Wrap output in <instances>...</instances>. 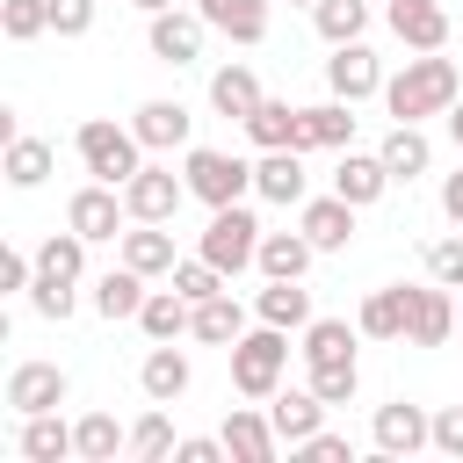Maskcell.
Wrapping results in <instances>:
<instances>
[{"instance_id":"1","label":"cell","mask_w":463,"mask_h":463,"mask_svg":"<svg viewBox=\"0 0 463 463\" xmlns=\"http://www.w3.org/2000/svg\"><path fill=\"white\" fill-rule=\"evenodd\" d=\"M456 94H463V80H456V65H449L441 51H420V58H405V65L383 80V109H391L398 123L449 116V109H456Z\"/></svg>"},{"instance_id":"2","label":"cell","mask_w":463,"mask_h":463,"mask_svg":"<svg viewBox=\"0 0 463 463\" xmlns=\"http://www.w3.org/2000/svg\"><path fill=\"white\" fill-rule=\"evenodd\" d=\"M224 354H232V391H239V398H253V405H268V398L282 391V376H289V333H282V326H268V318H260V326H246Z\"/></svg>"},{"instance_id":"3","label":"cell","mask_w":463,"mask_h":463,"mask_svg":"<svg viewBox=\"0 0 463 463\" xmlns=\"http://www.w3.org/2000/svg\"><path fill=\"white\" fill-rule=\"evenodd\" d=\"M72 145H80V166H87L94 181H116V188L145 166V137H137L130 123H109V116H87V123L72 130Z\"/></svg>"},{"instance_id":"4","label":"cell","mask_w":463,"mask_h":463,"mask_svg":"<svg viewBox=\"0 0 463 463\" xmlns=\"http://www.w3.org/2000/svg\"><path fill=\"white\" fill-rule=\"evenodd\" d=\"M210 268H224V275H246L253 260H260V217L246 210V203H224V210H210V224H203V246H195Z\"/></svg>"},{"instance_id":"5","label":"cell","mask_w":463,"mask_h":463,"mask_svg":"<svg viewBox=\"0 0 463 463\" xmlns=\"http://www.w3.org/2000/svg\"><path fill=\"white\" fill-rule=\"evenodd\" d=\"M181 174H188V195H195V203H210V210L246 203V188H253V166H246L239 152H217V145H188Z\"/></svg>"},{"instance_id":"6","label":"cell","mask_w":463,"mask_h":463,"mask_svg":"<svg viewBox=\"0 0 463 463\" xmlns=\"http://www.w3.org/2000/svg\"><path fill=\"white\" fill-rule=\"evenodd\" d=\"M181 195H188V174H174V166H137V174L123 181V203H130V224H174V210H181Z\"/></svg>"},{"instance_id":"7","label":"cell","mask_w":463,"mask_h":463,"mask_svg":"<svg viewBox=\"0 0 463 463\" xmlns=\"http://www.w3.org/2000/svg\"><path fill=\"white\" fill-rule=\"evenodd\" d=\"M65 224H72L80 239H123V224H130V203H123V188H116V181H87V188H72V203H65Z\"/></svg>"},{"instance_id":"8","label":"cell","mask_w":463,"mask_h":463,"mask_svg":"<svg viewBox=\"0 0 463 463\" xmlns=\"http://www.w3.org/2000/svg\"><path fill=\"white\" fill-rule=\"evenodd\" d=\"M369 441H376V456H420V449H434V412H427V405L391 398V405H376Z\"/></svg>"},{"instance_id":"9","label":"cell","mask_w":463,"mask_h":463,"mask_svg":"<svg viewBox=\"0 0 463 463\" xmlns=\"http://www.w3.org/2000/svg\"><path fill=\"white\" fill-rule=\"evenodd\" d=\"M203 36H210L203 7H195V14H188V7H159V14L145 22V43H152L159 65H195V58H203Z\"/></svg>"},{"instance_id":"10","label":"cell","mask_w":463,"mask_h":463,"mask_svg":"<svg viewBox=\"0 0 463 463\" xmlns=\"http://www.w3.org/2000/svg\"><path fill=\"white\" fill-rule=\"evenodd\" d=\"M326 87L340 94V101H369V94H383V58L354 36V43H333V58H326Z\"/></svg>"},{"instance_id":"11","label":"cell","mask_w":463,"mask_h":463,"mask_svg":"<svg viewBox=\"0 0 463 463\" xmlns=\"http://www.w3.org/2000/svg\"><path fill=\"white\" fill-rule=\"evenodd\" d=\"M412 297H420V282H383V289H369L362 311H354L362 340H405V326H412Z\"/></svg>"},{"instance_id":"12","label":"cell","mask_w":463,"mask_h":463,"mask_svg":"<svg viewBox=\"0 0 463 463\" xmlns=\"http://www.w3.org/2000/svg\"><path fill=\"white\" fill-rule=\"evenodd\" d=\"M65 391H72V383H65L58 362H14V369H7V405H14L22 420H29V412H58Z\"/></svg>"},{"instance_id":"13","label":"cell","mask_w":463,"mask_h":463,"mask_svg":"<svg viewBox=\"0 0 463 463\" xmlns=\"http://www.w3.org/2000/svg\"><path fill=\"white\" fill-rule=\"evenodd\" d=\"M354 145V101H318V109H297V152H347Z\"/></svg>"},{"instance_id":"14","label":"cell","mask_w":463,"mask_h":463,"mask_svg":"<svg viewBox=\"0 0 463 463\" xmlns=\"http://www.w3.org/2000/svg\"><path fill=\"white\" fill-rule=\"evenodd\" d=\"M253 195L260 203H304L311 195V174H304V152L297 145H275L253 159Z\"/></svg>"},{"instance_id":"15","label":"cell","mask_w":463,"mask_h":463,"mask_svg":"<svg viewBox=\"0 0 463 463\" xmlns=\"http://www.w3.org/2000/svg\"><path fill=\"white\" fill-rule=\"evenodd\" d=\"M297 210H304L297 232H304L318 253H347V239H354V203H347V195H304Z\"/></svg>"},{"instance_id":"16","label":"cell","mask_w":463,"mask_h":463,"mask_svg":"<svg viewBox=\"0 0 463 463\" xmlns=\"http://www.w3.org/2000/svg\"><path fill=\"white\" fill-rule=\"evenodd\" d=\"M130 130L145 137V152H174V145H188V137H195V116H188L181 101H166V94H152V101H137V116H130Z\"/></svg>"},{"instance_id":"17","label":"cell","mask_w":463,"mask_h":463,"mask_svg":"<svg viewBox=\"0 0 463 463\" xmlns=\"http://www.w3.org/2000/svg\"><path fill=\"white\" fill-rule=\"evenodd\" d=\"M253 318H268V326H282V333H304V326H311V289H304V275H268L260 297H253Z\"/></svg>"},{"instance_id":"18","label":"cell","mask_w":463,"mask_h":463,"mask_svg":"<svg viewBox=\"0 0 463 463\" xmlns=\"http://www.w3.org/2000/svg\"><path fill=\"white\" fill-rule=\"evenodd\" d=\"M456 326H463V318H456V297H449V282H420L405 340H412V347H449V333H456Z\"/></svg>"},{"instance_id":"19","label":"cell","mask_w":463,"mask_h":463,"mask_svg":"<svg viewBox=\"0 0 463 463\" xmlns=\"http://www.w3.org/2000/svg\"><path fill=\"white\" fill-rule=\"evenodd\" d=\"M391 36L405 51H441L449 43V7L441 0H391Z\"/></svg>"},{"instance_id":"20","label":"cell","mask_w":463,"mask_h":463,"mask_svg":"<svg viewBox=\"0 0 463 463\" xmlns=\"http://www.w3.org/2000/svg\"><path fill=\"white\" fill-rule=\"evenodd\" d=\"M268 420H275V434H282V449H297V441H311L318 427H326V398L304 383V391H275L268 398Z\"/></svg>"},{"instance_id":"21","label":"cell","mask_w":463,"mask_h":463,"mask_svg":"<svg viewBox=\"0 0 463 463\" xmlns=\"http://www.w3.org/2000/svg\"><path fill=\"white\" fill-rule=\"evenodd\" d=\"M224 449H232L239 463H275L282 434H275V420H268V412H253V405H232V412H224Z\"/></svg>"},{"instance_id":"22","label":"cell","mask_w":463,"mask_h":463,"mask_svg":"<svg viewBox=\"0 0 463 463\" xmlns=\"http://www.w3.org/2000/svg\"><path fill=\"white\" fill-rule=\"evenodd\" d=\"M383 188H391V166H383V152H340V166H333V195H347L354 210H369Z\"/></svg>"},{"instance_id":"23","label":"cell","mask_w":463,"mask_h":463,"mask_svg":"<svg viewBox=\"0 0 463 463\" xmlns=\"http://www.w3.org/2000/svg\"><path fill=\"white\" fill-rule=\"evenodd\" d=\"M145 282H152V275H137L130 260H123V268H109V275L94 282V311H101L109 326H116V318H137V311H145V297H152Z\"/></svg>"},{"instance_id":"24","label":"cell","mask_w":463,"mask_h":463,"mask_svg":"<svg viewBox=\"0 0 463 463\" xmlns=\"http://www.w3.org/2000/svg\"><path fill=\"white\" fill-rule=\"evenodd\" d=\"M137 383H145V398H152V405H174V398L188 391V354H181L174 340H152V354H145Z\"/></svg>"},{"instance_id":"25","label":"cell","mask_w":463,"mask_h":463,"mask_svg":"<svg viewBox=\"0 0 463 463\" xmlns=\"http://www.w3.org/2000/svg\"><path fill=\"white\" fill-rule=\"evenodd\" d=\"M72 449H80V463H116V456H130V427H116V412H80Z\"/></svg>"},{"instance_id":"26","label":"cell","mask_w":463,"mask_h":463,"mask_svg":"<svg viewBox=\"0 0 463 463\" xmlns=\"http://www.w3.org/2000/svg\"><path fill=\"white\" fill-rule=\"evenodd\" d=\"M376 152H383L391 181H420V174L434 166V145H427V130H420V123H391V137H383Z\"/></svg>"},{"instance_id":"27","label":"cell","mask_w":463,"mask_h":463,"mask_svg":"<svg viewBox=\"0 0 463 463\" xmlns=\"http://www.w3.org/2000/svg\"><path fill=\"white\" fill-rule=\"evenodd\" d=\"M137 326H145V340H181V333H195V304L166 282V289H152V297H145Z\"/></svg>"},{"instance_id":"28","label":"cell","mask_w":463,"mask_h":463,"mask_svg":"<svg viewBox=\"0 0 463 463\" xmlns=\"http://www.w3.org/2000/svg\"><path fill=\"white\" fill-rule=\"evenodd\" d=\"M210 109L246 123V116L260 109V80H253V65H217V72H210Z\"/></svg>"},{"instance_id":"29","label":"cell","mask_w":463,"mask_h":463,"mask_svg":"<svg viewBox=\"0 0 463 463\" xmlns=\"http://www.w3.org/2000/svg\"><path fill=\"white\" fill-rule=\"evenodd\" d=\"M123 260H130L137 275H174L181 253H174V232H166V224H130V232H123Z\"/></svg>"},{"instance_id":"30","label":"cell","mask_w":463,"mask_h":463,"mask_svg":"<svg viewBox=\"0 0 463 463\" xmlns=\"http://www.w3.org/2000/svg\"><path fill=\"white\" fill-rule=\"evenodd\" d=\"M203 22L224 29L232 43H260L268 36V0H203Z\"/></svg>"},{"instance_id":"31","label":"cell","mask_w":463,"mask_h":463,"mask_svg":"<svg viewBox=\"0 0 463 463\" xmlns=\"http://www.w3.org/2000/svg\"><path fill=\"white\" fill-rule=\"evenodd\" d=\"M22 456H29V463H65V456H80V449H72V427H65L58 412H29V420H22Z\"/></svg>"},{"instance_id":"32","label":"cell","mask_w":463,"mask_h":463,"mask_svg":"<svg viewBox=\"0 0 463 463\" xmlns=\"http://www.w3.org/2000/svg\"><path fill=\"white\" fill-rule=\"evenodd\" d=\"M239 333H246V311H239V297H232V289H217V297H203V304H195V340L232 347Z\"/></svg>"},{"instance_id":"33","label":"cell","mask_w":463,"mask_h":463,"mask_svg":"<svg viewBox=\"0 0 463 463\" xmlns=\"http://www.w3.org/2000/svg\"><path fill=\"white\" fill-rule=\"evenodd\" d=\"M354 340H362V326H347V318H311L304 326V362H354Z\"/></svg>"},{"instance_id":"34","label":"cell","mask_w":463,"mask_h":463,"mask_svg":"<svg viewBox=\"0 0 463 463\" xmlns=\"http://www.w3.org/2000/svg\"><path fill=\"white\" fill-rule=\"evenodd\" d=\"M0 174H7V188H43L51 181V145L43 137H7Z\"/></svg>"},{"instance_id":"35","label":"cell","mask_w":463,"mask_h":463,"mask_svg":"<svg viewBox=\"0 0 463 463\" xmlns=\"http://www.w3.org/2000/svg\"><path fill=\"white\" fill-rule=\"evenodd\" d=\"M311 253H318V246H311L304 232H260V260H253V268H260V275H304Z\"/></svg>"},{"instance_id":"36","label":"cell","mask_w":463,"mask_h":463,"mask_svg":"<svg viewBox=\"0 0 463 463\" xmlns=\"http://www.w3.org/2000/svg\"><path fill=\"white\" fill-rule=\"evenodd\" d=\"M87 246H94V239H80L72 224L51 232V239L36 246V275H65V282H80V275H87Z\"/></svg>"},{"instance_id":"37","label":"cell","mask_w":463,"mask_h":463,"mask_svg":"<svg viewBox=\"0 0 463 463\" xmlns=\"http://www.w3.org/2000/svg\"><path fill=\"white\" fill-rule=\"evenodd\" d=\"M246 137H253L260 152H275V145H297V109H289V101H268V94H260V109L246 116Z\"/></svg>"},{"instance_id":"38","label":"cell","mask_w":463,"mask_h":463,"mask_svg":"<svg viewBox=\"0 0 463 463\" xmlns=\"http://www.w3.org/2000/svg\"><path fill=\"white\" fill-rule=\"evenodd\" d=\"M311 22H318V36H326V43H354V36L369 29V0H318V7H311Z\"/></svg>"},{"instance_id":"39","label":"cell","mask_w":463,"mask_h":463,"mask_svg":"<svg viewBox=\"0 0 463 463\" xmlns=\"http://www.w3.org/2000/svg\"><path fill=\"white\" fill-rule=\"evenodd\" d=\"M166 282H174V289H181L188 304H203V297H217V289H224L232 275H224V268H210V260L195 253V260H174V275H166Z\"/></svg>"},{"instance_id":"40","label":"cell","mask_w":463,"mask_h":463,"mask_svg":"<svg viewBox=\"0 0 463 463\" xmlns=\"http://www.w3.org/2000/svg\"><path fill=\"white\" fill-rule=\"evenodd\" d=\"M130 456H137V463H159V456H174V420H166L159 405H152V412L130 427Z\"/></svg>"},{"instance_id":"41","label":"cell","mask_w":463,"mask_h":463,"mask_svg":"<svg viewBox=\"0 0 463 463\" xmlns=\"http://www.w3.org/2000/svg\"><path fill=\"white\" fill-rule=\"evenodd\" d=\"M0 29H7V43L43 36L51 29V0H0Z\"/></svg>"},{"instance_id":"42","label":"cell","mask_w":463,"mask_h":463,"mask_svg":"<svg viewBox=\"0 0 463 463\" xmlns=\"http://www.w3.org/2000/svg\"><path fill=\"white\" fill-rule=\"evenodd\" d=\"M311 391H318L326 405H347V398L362 391V369H354V362H311Z\"/></svg>"},{"instance_id":"43","label":"cell","mask_w":463,"mask_h":463,"mask_svg":"<svg viewBox=\"0 0 463 463\" xmlns=\"http://www.w3.org/2000/svg\"><path fill=\"white\" fill-rule=\"evenodd\" d=\"M29 304H36V318H51V326H58V318H72V304H80V297H72V282H65V275H36V282H29Z\"/></svg>"},{"instance_id":"44","label":"cell","mask_w":463,"mask_h":463,"mask_svg":"<svg viewBox=\"0 0 463 463\" xmlns=\"http://www.w3.org/2000/svg\"><path fill=\"white\" fill-rule=\"evenodd\" d=\"M427 275L449 282V289H463V239H434L427 246Z\"/></svg>"},{"instance_id":"45","label":"cell","mask_w":463,"mask_h":463,"mask_svg":"<svg viewBox=\"0 0 463 463\" xmlns=\"http://www.w3.org/2000/svg\"><path fill=\"white\" fill-rule=\"evenodd\" d=\"M94 7H101V0H51V29H58V36H87V29H94Z\"/></svg>"},{"instance_id":"46","label":"cell","mask_w":463,"mask_h":463,"mask_svg":"<svg viewBox=\"0 0 463 463\" xmlns=\"http://www.w3.org/2000/svg\"><path fill=\"white\" fill-rule=\"evenodd\" d=\"M29 282H36V253L7 246V253H0V297H14V289H29Z\"/></svg>"},{"instance_id":"47","label":"cell","mask_w":463,"mask_h":463,"mask_svg":"<svg viewBox=\"0 0 463 463\" xmlns=\"http://www.w3.org/2000/svg\"><path fill=\"white\" fill-rule=\"evenodd\" d=\"M232 449H224V434H188V441H174V463H224Z\"/></svg>"},{"instance_id":"48","label":"cell","mask_w":463,"mask_h":463,"mask_svg":"<svg viewBox=\"0 0 463 463\" xmlns=\"http://www.w3.org/2000/svg\"><path fill=\"white\" fill-rule=\"evenodd\" d=\"M297 456H311V463H347L354 449H347V434H326V427H318L311 441H297Z\"/></svg>"},{"instance_id":"49","label":"cell","mask_w":463,"mask_h":463,"mask_svg":"<svg viewBox=\"0 0 463 463\" xmlns=\"http://www.w3.org/2000/svg\"><path fill=\"white\" fill-rule=\"evenodd\" d=\"M434 449L441 456H463V405H441L434 412Z\"/></svg>"},{"instance_id":"50","label":"cell","mask_w":463,"mask_h":463,"mask_svg":"<svg viewBox=\"0 0 463 463\" xmlns=\"http://www.w3.org/2000/svg\"><path fill=\"white\" fill-rule=\"evenodd\" d=\"M441 210H449V224H463V166L441 181Z\"/></svg>"},{"instance_id":"51","label":"cell","mask_w":463,"mask_h":463,"mask_svg":"<svg viewBox=\"0 0 463 463\" xmlns=\"http://www.w3.org/2000/svg\"><path fill=\"white\" fill-rule=\"evenodd\" d=\"M449 137L463 145V94H456V109H449Z\"/></svg>"},{"instance_id":"52","label":"cell","mask_w":463,"mask_h":463,"mask_svg":"<svg viewBox=\"0 0 463 463\" xmlns=\"http://www.w3.org/2000/svg\"><path fill=\"white\" fill-rule=\"evenodd\" d=\"M130 7H145V14H159V7H174V0H130Z\"/></svg>"},{"instance_id":"53","label":"cell","mask_w":463,"mask_h":463,"mask_svg":"<svg viewBox=\"0 0 463 463\" xmlns=\"http://www.w3.org/2000/svg\"><path fill=\"white\" fill-rule=\"evenodd\" d=\"M297 7H318V0H297Z\"/></svg>"},{"instance_id":"54","label":"cell","mask_w":463,"mask_h":463,"mask_svg":"<svg viewBox=\"0 0 463 463\" xmlns=\"http://www.w3.org/2000/svg\"><path fill=\"white\" fill-rule=\"evenodd\" d=\"M456 318H463V311H456Z\"/></svg>"}]
</instances>
